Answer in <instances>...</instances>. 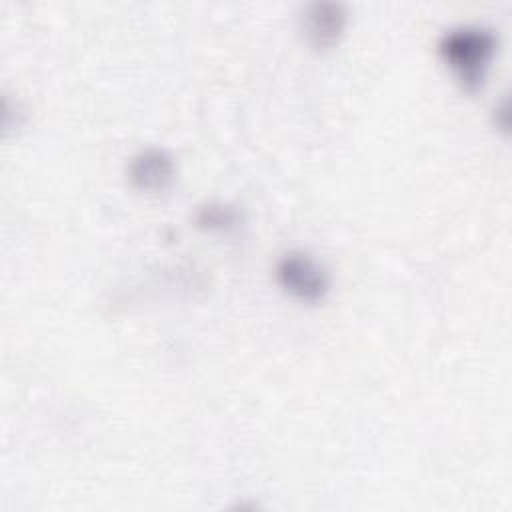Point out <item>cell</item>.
I'll return each instance as SVG.
<instances>
[{
	"label": "cell",
	"mask_w": 512,
	"mask_h": 512,
	"mask_svg": "<svg viewBox=\"0 0 512 512\" xmlns=\"http://www.w3.org/2000/svg\"><path fill=\"white\" fill-rule=\"evenodd\" d=\"M274 276L280 288L300 302H320L330 292L328 270L304 250L282 254L276 262Z\"/></svg>",
	"instance_id": "7a4b0ae2"
},
{
	"label": "cell",
	"mask_w": 512,
	"mask_h": 512,
	"mask_svg": "<svg viewBox=\"0 0 512 512\" xmlns=\"http://www.w3.org/2000/svg\"><path fill=\"white\" fill-rule=\"evenodd\" d=\"M128 180L142 192H166L176 180V160L164 148H144L130 158Z\"/></svg>",
	"instance_id": "277c9868"
},
{
	"label": "cell",
	"mask_w": 512,
	"mask_h": 512,
	"mask_svg": "<svg viewBox=\"0 0 512 512\" xmlns=\"http://www.w3.org/2000/svg\"><path fill=\"white\" fill-rule=\"evenodd\" d=\"M348 10L340 2H310L302 10V32L314 50H330L344 36Z\"/></svg>",
	"instance_id": "3957f363"
},
{
	"label": "cell",
	"mask_w": 512,
	"mask_h": 512,
	"mask_svg": "<svg viewBox=\"0 0 512 512\" xmlns=\"http://www.w3.org/2000/svg\"><path fill=\"white\" fill-rule=\"evenodd\" d=\"M494 124L500 130H508V100L504 98L498 108H494Z\"/></svg>",
	"instance_id": "8992f818"
},
{
	"label": "cell",
	"mask_w": 512,
	"mask_h": 512,
	"mask_svg": "<svg viewBox=\"0 0 512 512\" xmlns=\"http://www.w3.org/2000/svg\"><path fill=\"white\" fill-rule=\"evenodd\" d=\"M438 54L466 92H478L498 50V36L480 24H460L438 38Z\"/></svg>",
	"instance_id": "6da1fadb"
},
{
	"label": "cell",
	"mask_w": 512,
	"mask_h": 512,
	"mask_svg": "<svg viewBox=\"0 0 512 512\" xmlns=\"http://www.w3.org/2000/svg\"><path fill=\"white\" fill-rule=\"evenodd\" d=\"M242 222L240 212L230 206V204H222V202H208L198 206V210L194 212V224L200 230H208V232H220V234H230L234 230H238Z\"/></svg>",
	"instance_id": "5b68a950"
}]
</instances>
